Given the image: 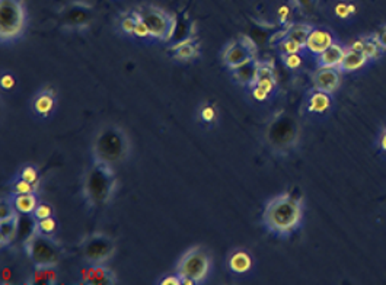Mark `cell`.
<instances>
[{
    "label": "cell",
    "instance_id": "6da1fadb",
    "mask_svg": "<svg viewBox=\"0 0 386 285\" xmlns=\"http://www.w3.org/2000/svg\"><path fill=\"white\" fill-rule=\"evenodd\" d=\"M303 200L293 192H282L273 197L263 209V227L278 239H289L303 224Z\"/></svg>",
    "mask_w": 386,
    "mask_h": 285
},
{
    "label": "cell",
    "instance_id": "7a4b0ae2",
    "mask_svg": "<svg viewBox=\"0 0 386 285\" xmlns=\"http://www.w3.org/2000/svg\"><path fill=\"white\" fill-rule=\"evenodd\" d=\"M118 188V180L113 165L92 159L82 181V198L89 209L108 207Z\"/></svg>",
    "mask_w": 386,
    "mask_h": 285
},
{
    "label": "cell",
    "instance_id": "3957f363",
    "mask_svg": "<svg viewBox=\"0 0 386 285\" xmlns=\"http://www.w3.org/2000/svg\"><path fill=\"white\" fill-rule=\"evenodd\" d=\"M131 140L127 131L114 123L102 124L91 142L92 159L113 166L126 163L131 156Z\"/></svg>",
    "mask_w": 386,
    "mask_h": 285
},
{
    "label": "cell",
    "instance_id": "277c9868",
    "mask_svg": "<svg viewBox=\"0 0 386 285\" xmlns=\"http://www.w3.org/2000/svg\"><path fill=\"white\" fill-rule=\"evenodd\" d=\"M29 25L25 0H0V43L12 47L22 41Z\"/></svg>",
    "mask_w": 386,
    "mask_h": 285
},
{
    "label": "cell",
    "instance_id": "5b68a950",
    "mask_svg": "<svg viewBox=\"0 0 386 285\" xmlns=\"http://www.w3.org/2000/svg\"><path fill=\"white\" fill-rule=\"evenodd\" d=\"M213 265L212 254L204 246L197 244L181 255L175 271L183 276L184 285H203L212 278Z\"/></svg>",
    "mask_w": 386,
    "mask_h": 285
},
{
    "label": "cell",
    "instance_id": "8992f818",
    "mask_svg": "<svg viewBox=\"0 0 386 285\" xmlns=\"http://www.w3.org/2000/svg\"><path fill=\"white\" fill-rule=\"evenodd\" d=\"M264 137L267 146L275 155H288L296 149L300 131L295 118L286 113H278L267 124Z\"/></svg>",
    "mask_w": 386,
    "mask_h": 285
},
{
    "label": "cell",
    "instance_id": "52a82bcc",
    "mask_svg": "<svg viewBox=\"0 0 386 285\" xmlns=\"http://www.w3.org/2000/svg\"><path fill=\"white\" fill-rule=\"evenodd\" d=\"M24 247L34 268L57 266L64 255L63 247L54 240V237L41 236L39 233H34L24 243Z\"/></svg>",
    "mask_w": 386,
    "mask_h": 285
},
{
    "label": "cell",
    "instance_id": "ba28073f",
    "mask_svg": "<svg viewBox=\"0 0 386 285\" xmlns=\"http://www.w3.org/2000/svg\"><path fill=\"white\" fill-rule=\"evenodd\" d=\"M151 31L153 41L169 43L177 28L178 18L155 5H140L134 8Z\"/></svg>",
    "mask_w": 386,
    "mask_h": 285
},
{
    "label": "cell",
    "instance_id": "9c48e42d",
    "mask_svg": "<svg viewBox=\"0 0 386 285\" xmlns=\"http://www.w3.org/2000/svg\"><path fill=\"white\" fill-rule=\"evenodd\" d=\"M81 254L88 264H107L117 252L116 242L102 232L88 234L79 244Z\"/></svg>",
    "mask_w": 386,
    "mask_h": 285
},
{
    "label": "cell",
    "instance_id": "30bf717a",
    "mask_svg": "<svg viewBox=\"0 0 386 285\" xmlns=\"http://www.w3.org/2000/svg\"><path fill=\"white\" fill-rule=\"evenodd\" d=\"M93 8L85 0H72L60 11L61 28L67 32L85 33L93 22Z\"/></svg>",
    "mask_w": 386,
    "mask_h": 285
},
{
    "label": "cell",
    "instance_id": "8fae6325",
    "mask_svg": "<svg viewBox=\"0 0 386 285\" xmlns=\"http://www.w3.org/2000/svg\"><path fill=\"white\" fill-rule=\"evenodd\" d=\"M247 89L253 100L260 103H265L275 96L278 90V83L275 78V70L271 61L258 60L257 73Z\"/></svg>",
    "mask_w": 386,
    "mask_h": 285
},
{
    "label": "cell",
    "instance_id": "7c38bea8",
    "mask_svg": "<svg viewBox=\"0 0 386 285\" xmlns=\"http://www.w3.org/2000/svg\"><path fill=\"white\" fill-rule=\"evenodd\" d=\"M59 98L51 86H41L29 99V114L37 121H49L57 111Z\"/></svg>",
    "mask_w": 386,
    "mask_h": 285
},
{
    "label": "cell",
    "instance_id": "4fadbf2b",
    "mask_svg": "<svg viewBox=\"0 0 386 285\" xmlns=\"http://www.w3.org/2000/svg\"><path fill=\"white\" fill-rule=\"evenodd\" d=\"M226 268L228 272L235 278L250 276L255 269V258L248 249L236 247L228 254Z\"/></svg>",
    "mask_w": 386,
    "mask_h": 285
},
{
    "label": "cell",
    "instance_id": "5bb4252c",
    "mask_svg": "<svg viewBox=\"0 0 386 285\" xmlns=\"http://www.w3.org/2000/svg\"><path fill=\"white\" fill-rule=\"evenodd\" d=\"M255 58L257 54L253 53L239 38L228 43L220 51V60L229 71H233L235 68Z\"/></svg>",
    "mask_w": 386,
    "mask_h": 285
},
{
    "label": "cell",
    "instance_id": "9a60e30c",
    "mask_svg": "<svg viewBox=\"0 0 386 285\" xmlns=\"http://www.w3.org/2000/svg\"><path fill=\"white\" fill-rule=\"evenodd\" d=\"M79 282L83 285H117L118 278L107 264H88L81 269Z\"/></svg>",
    "mask_w": 386,
    "mask_h": 285
},
{
    "label": "cell",
    "instance_id": "2e32d148",
    "mask_svg": "<svg viewBox=\"0 0 386 285\" xmlns=\"http://www.w3.org/2000/svg\"><path fill=\"white\" fill-rule=\"evenodd\" d=\"M331 93L312 88L305 98V111L309 115H325L332 108Z\"/></svg>",
    "mask_w": 386,
    "mask_h": 285
},
{
    "label": "cell",
    "instance_id": "e0dca14e",
    "mask_svg": "<svg viewBox=\"0 0 386 285\" xmlns=\"http://www.w3.org/2000/svg\"><path fill=\"white\" fill-rule=\"evenodd\" d=\"M195 123L205 131L215 130L220 123V110L219 106L212 100H201L194 114Z\"/></svg>",
    "mask_w": 386,
    "mask_h": 285
},
{
    "label": "cell",
    "instance_id": "ac0fdd59",
    "mask_svg": "<svg viewBox=\"0 0 386 285\" xmlns=\"http://www.w3.org/2000/svg\"><path fill=\"white\" fill-rule=\"evenodd\" d=\"M341 83V70L337 67H318L312 75L313 88L334 93Z\"/></svg>",
    "mask_w": 386,
    "mask_h": 285
},
{
    "label": "cell",
    "instance_id": "d6986e66",
    "mask_svg": "<svg viewBox=\"0 0 386 285\" xmlns=\"http://www.w3.org/2000/svg\"><path fill=\"white\" fill-rule=\"evenodd\" d=\"M168 51L171 53V60L175 63H180V64L193 63L201 57L200 44H198L197 38L171 46V47H168Z\"/></svg>",
    "mask_w": 386,
    "mask_h": 285
},
{
    "label": "cell",
    "instance_id": "ffe728a7",
    "mask_svg": "<svg viewBox=\"0 0 386 285\" xmlns=\"http://www.w3.org/2000/svg\"><path fill=\"white\" fill-rule=\"evenodd\" d=\"M334 44V38L330 31L322 29V28H313L309 33V38L306 41V50L310 51L312 54L320 56L324 53L328 47Z\"/></svg>",
    "mask_w": 386,
    "mask_h": 285
},
{
    "label": "cell",
    "instance_id": "44dd1931",
    "mask_svg": "<svg viewBox=\"0 0 386 285\" xmlns=\"http://www.w3.org/2000/svg\"><path fill=\"white\" fill-rule=\"evenodd\" d=\"M138 15L136 9H130L126 12H121L116 19V31L123 38L133 40L134 41V29L137 24Z\"/></svg>",
    "mask_w": 386,
    "mask_h": 285
},
{
    "label": "cell",
    "instance_id": "7402d4cb",
    "mask_svg": "<svg viewBox=\"0 0 386 285\" xmlns=\"http://www.w3.org/2000/svg\"><path fill=\"white\" fill-rule=\"evenodd\" d=\"M19 220H21V214H18V216L9 220L0 222V246H2V249L11 247L12 243L18 239Z\"/></svg>",
    "mask_w": 386,
    "mask_h": 285
},
{
    "label": "cell",
    "instance_id": "603a6c76",
    "mask_svg": "<svg viewBox=\"0 0 386 285\" xmlns=\"http://www.w3.org/2000/svg\"><path fill=\"white\" fill-rule=\"evenodd\" d=\"M29 285H54L59 284V272L57 266H41L34 268L29 279L25 281Z\"/></svg>",
    "mask_w": 386,
    "mask_h": 285
},
{
    "label": "cell",
    "instance_id": "cb8c5ba5",
    "mask_svg": "<svg viewBox=\"0 0 386 285\" xmlns=\"http://www.w3.org/2000/svg\"><path fill=\"white\" fill-rule=\"evenodd\" d=\"M14 205L21 216H31L34 209L40 204L39 192H29V194H11Z\"/></svg>",
    "mask_w": 386,
    "mask_h": 285
},
{
    "label": "cell",
    "instance_id": "d4e9b609",
    "mask_svg": "<svg viewBox=\"0 0 386 285\" xmlns=\"http://www.w3.org/2000/svg\"><path fill=\"white\" fill-rule=\"evenodd\" d=\"M257 68H258V58L251 60L248 63H245L243 66L235 68L233 71H230V75L238 85H240L243 88H248V85L253 82V79L257 73Z\"/></svg>",
    "mask_w": 386,
    "mask_h": 285
},
{
    "label": "cell",
    "instance_id": "484cf974",
    "mask_svg": "<svg viewBox=\"0 0 386 285\" xmlns=\"http://www.w3.org/2000/svg\"><path fill=\"white\" fill-rule=\"evenodd\" d=\"M367 60L369 58L366 57V54L363 51L350 47L348 50H345L344 58H342V61H341V64H340L338 68L341 71H356L360 67H363Z\"/></svg>",
    "mask_w": 386,
    "mask_h": 285
},
{
    "label": "cell",
    "instance_id": "4316f807",
    "mask_svg": "<svg viewBox=\"0 0 386 285\" xmlns=\"http://www.w3.org/2000/svg\"><path fill=\"white\" fill-rule=\"evenodd\" d=\"M344 54H345V50L334 43L331 47H328L324 53H321L318 56V67H340L342 58H344Z\"/></svg>",
    "mask_w": 386,
    "mask_h": 285
},
{
    "label": "cell",
    "instance_id": "83f0119b",
    "mask_svg": "<svg viewBox=\"0 0 386 285\" xmlns=\"http://www.w3.org/2000/svg\"><path fill=\"white\" fill-rule=\"evenodd\" d=\"M286 28V37L295 40L298 44H300L303 48L306 47V41L309 38V33L313 29L308 24H290Z\"/></svg>",
    "mask_w": 386,
    "mask_h": 285
},
{
    "label": "cell",
    "instance_id": "f1b7e54d",
    "mask_svg": "<svg viewBox=\"0 0 386 285\" xmlns=\"http://www.w3.org/2000/svg\"><path fill=\"white\" fill-rule=\"evenodd\" d=\"M352 48H356V50H360L366 54V57L370 60V58H377L380 56V53L383 51L379 46V43L376 41L375 35L373 37H365V38H360L357 41L353 43Z\"/></svg>",
    "mask_w": 386,
    "mask_h": 285
},
{
    "label": "cell",
    "instance_id": "f546056e",
    "mask_svg": "<svg viewBox=\"0 0 386 285\" xmlns=\"http://www.w3.org/2000/svg\"><path fill=\"white\" fill-rule=\"evenodd\" d=\"M16 173L21 177H24L26 182H29L31 185H34L35 188H37V191H40L41 173H40V169H39L37 165H24Z\"/></svg>",
    "mask_w": 386,
    "mask_h": 285
},
{
    "label": "cell",
    "instance_id": "4dcf8cb0",
    "mask_svg": "<svg viewBox=\"0 0 386 285\" xmlns=\"http://www.w3.org/2000/svg\"><path fill=\"white\" fill-rule=\"evenodd\" d=\"M9 194H29V192H39L37 188L26 182L24 177H21L18 173L14 175L12 180L8 182Z\"/></svg>",
    "mask_w": 386,
    "mask_h": 285
},
{
    "label": "cell",
    "instance_id": "1f68e13d",
    "mask_svg": "<svg viewBox=\"0 0 386 285\" xmlns=\"http://www.w3.org/2000/svg\"><path fill=\"white\" fill-rule=\"evenodd\" d=\"M59 232V223L56 217L44 219L40 222H35V233H39L41 236L47 237H54Z\"/></svg>",
    "mask_w": 386,
    "mask_h": 285
},
{
    "label": "cell",
    "instance_id": "d6a6232c",
    "mask_svg": "<svg viewBox=\"0 0 386 285\" xmlns=\"http://www.w3.org/2000/svg\"><path fill=\"white\" fill-rule=\"evenodd\" d=\"M0 88L5 93H11L18 89V78L11 70L4 68L2 73H0Z\"/></svg>",
    "mask_w": 386,
    "mask_h": 285
},
{
    "label": "cell",
    "instance_id": "836d02e7",
    "mask_svg": "<svg viewBox=\"0 0 386 285\" xmlns=\"http://www.w3.org/2000/svg\"><path fill=\"white\" fill-rule=\"evenodd\" d=\"M18 211L14 205V201H12V197L11 194L8 197H2V201H0V222H5V220H9L15 216H18Z\"/></svg>",
    "mask_w": 386,
    "mask_h": 285
},
{
    "label": "cell",
    "instance_id": "e575fe53",
    "mask_svg": "<svg viewBox=\"0 0 386 285\" xmlns=\"http://www.w3.org/2000/svg\"><path fill=\"white\" fill-rule=\"evenodd\" d=\"M31 217L35 222H40V220L50 219V217H56V209H54V207L51 204L40 201V204L37 205V208H35L34 212L31 214Z\"/></svg>",
    "mask_w": 386,
    "mask_h": 285
},
{
    "label": "cell",
    "instance_id": "d590c367",
    "mask_svg": "<svg viewBox=\"0 0 386 285\" xmlns=\"http://www.w3.org/2000/svg\"><path fill=\"white\" fill-rule=\"evenodd\" d=\"M334 14L340 19H348L356 14V6L352 2H345V0H340L334 6Z\"/></svg>",
    "mask_w": 386,
    "mask_h": 285
},
{
    "label": "cell",
    "instance_id": "8d00e7d4",
    "mask_svg": "<svg viewBox=\"0 0 386 285\" xmlns=\"http://www.w3.org/2000/svg\"><path fill=\"white\" fill-rule=\"evenodd\" d=\"M274 47H277L280 54H293V53H300L303 50V47L300 44H298L295 40H292L289 37L282 38Z\"/></svg>",
    "mask_w": 386,
    "mask_h": 285
},
{
    "label": "cell",
    "instance_id": "74e56055",
    "mask_svg": "<svg viewBox=\"0 0 386 285\" xmlns=\"http://www.w3.org/2000/svg\"><path fill=\"white\" fill-rule=\"evenodd\" d=\"M293 5L292 2L290 4H286V5H282L278 9H277V24L280 26H289L292 22V14H293Z\"/></svg>",
    "mask_w": 386,
    "mask_h": 285
},
{
    "label": "cell",
    "instance_id": "f35d334b",
    "mask_svg": "<svg viewBox=\"0 0 386 285\" xmlns=\"http://www.w3.org/2000/svg\"><path fill=\"white\" fill-rule=\"evenodd\" d=\"M155 284L156 285H184V279L177 271H173V272H168L159 276V279H156Z\"/></svg>",
    "mask_w": 386,
    "mask_h": 285
},
{
    "label": "cell",
    "instance_id": "ab89813d",
    "mask_svg": "<svg viewBox=\"0 0 386 285\" xmlns=\"http://www.w3.org/2000/svg\"><path fill=\"white\" fill-rule=\"evenodd\" d=\"M282 57V63L288 70H298L302 66V57L300 53H293V54H280Z\"/></svg>",
    "mask_w": 386,
    "mask_h": 285
},
{
    "label": "cell",
    "instance_id": "60d3db41",
    "mask_svg": "<svg viewBox=\"0 0 386 285\" xmlns=\"http://www.w3.org/2000/svg\"><path fill=\"white\" fill-rule=\"evenodd\" d=\"M292 5L296 8V9H300L302 12H308V11H312L315 8V5H317L318 0H290Z\"/></svg>",
    "mask_w": 386,
    "mask_h": 285
},
{
    "label": "cell",
    "instance_id": "b9f144b4",
    "mask_svg": "<svg viewBox=\"0 0 386 285\" xmlns=\"http://www.w3.org/2000/svg\"><path fill=\"white\" fill-rule=\"evenodd\" d=\"M375 38H376V41L379 43L380 48L386 51V25L382 26V28L375 33Z\"/></svg>",
    "mask_w": 386,
    "mask_h": 285
},
{
    "label": "cell",
    "instance_id": "7bdbcfd3",
    "mask_svg": "<svg viewBox=\"0 0 386 285\" xmlns=\"http://www.w3.org/2000/svg\"><path fill=\"white\" fill-rule=\"evenodd\" d=\"M379 146L380 149L386 153V128H383L382 134H380V138H379Z\"/></svg>",
    "mask_w": 386,
    "mask_h": 285
}]
</instances>
